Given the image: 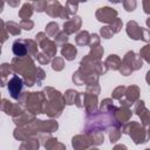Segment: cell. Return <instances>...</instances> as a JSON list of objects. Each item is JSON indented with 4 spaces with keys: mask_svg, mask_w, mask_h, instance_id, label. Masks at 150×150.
Instances as JSON below:
<instances>
[{
    "mask_svg": "<svg viewBox=\"0 0 150 150\" xmlns=\"http://www.w3.org/2000/svg\"><path fill=\"white\" fill-rule=\"evenodd\" d=\"M20 100H25V103H27V108L33 114H43V93H25V95L20 97Z\"/></svg>",
    "mask_w": 150,
    "mask_h": 150,
    "instance_id": "6da1fadb",
    "label": "cell"
},
{
    "mask_svg": "<svg viewBox=\"0 0 150 150\" xmlns=\"http://www.w3.org/2000/svg\"><path fill=\"white\" fill-rule=\"evenodd\" d=\"M142 67V57L141 55H136L134 52H129L127 53V55L124 56L120 71L122 75H129L132 70H137Z\"/></svg>",
    "mask_w": 150,
    "mask_h": 150,
    "instance_id": "7a4b0ae2",
    "label": "cell"
},
{
    "mask_svg": "<svg viewBox=\"0 0 150 150\" xmlns=\"http://www.w3.org/2000/svg\"><path fill=\"white\" fill-rule=\"evenodd\" d=\"M125 132L131 136V138L134 139V142H135L136 144L146 142V141H145V139L148 138V137L145 136L146 131H145L143 128H141V125H138V124L135 123V122H131V123H129V124L125 127Z\"/></svg>",
    "mask_w": 150,
    "mask_h": 150,
    "instance_id": "3957f363",
    "label": "cell"
},
{
    "mask_svg": "<svg viewBox=\"0 0 150 150\" xmlns=\"http://www.w3.org/2000/svg\"><path fill=\"white\" fill-rule=\"evenodd\" d=\"M22 86H23V82H22V80L18 75H14L8 81V90H9L11 96L13 98H15V100L20 98V93H21Z\"/></svg>",
    "mask_w": 150,
    "mask_h": 150,
    "instance_id": "277c9868",
    "label": "cell"
},
{
    "mask_svg": "<svg viewBox=\"0 0 150 150\" xmlns=\"http://www.w3.org/2000/svg\"><path fill=\"white\" fill-rule=\"evenodd\" d=\"M96 18L102 22H111L117 18V12L110 7H103L96 12Z\"/></svg>",
    "mask_w": 150,
    "mask_h": 150,
    "instance_id": "5b68a950",
    "label": "cell"
},
{
    "mask_svg": "<svg viewBox=\"0 0 150 150\" xmlns=\"http://www.w3.org/2000/svg\"><path fill=\"white\" fill-rule=\"evenodd\" d=\"M127 33L134 40L143 39V28L137 25L136 21H129L127 25Z\"/></svg>",
    "mask_w": 150,
    "mask_h": 150,
    "instance_id": "8992f818",
    "label": "cell"
},
{
    "mask_svg": "<svg viewBox=\"0 0 150 150\" xmlns=\"http://www.w3.org/2000/svg\"><path fill=\"white\" fill-rule=\"evenodd\" d=\"M138 94H139V89L136 86H130L125 89V96H127V101H123V103L121 102L122 105H130L132 104L137 98H138Z\"/></svg>",
    "mask_w": 150,
    "mask_h": 150,
    "instance_id": "52a82bcc",
    "label": "cell"
},
{
    "mask_svg": "<svg viewBox=\"0 0 150 150\" xmlns=\"http://www.w3.org/2000/svg\"><path fill=\"white\" fill-rule=\"evenodd\" d=\"M63 9L64 8H62L60 2L56 0H49L46 6V12L50 16H61V13L63 12Z\"/></svg>",
    "mask_w": 150,
    "mask_h": 150,
    "instance_id": "ba28073f",
    "label": "cell"
},
{
    "mask_svg": "<svg viewBox=\"0 0 150 150\" xmlns=\"http://www.w3.org/2000/svg\"><path fill=\"white\" fill-rule=\"evenodd\" d=\"M64 32L67 34H71V33H75L80 29L81 27V18L80 16H75L73 19H69L68 21L64 22Z\"/></svg>",
    "mask_w": 150,
    "mask_h": 150,
    "instance_id": "9c48e42d",
    "label": "cell"
},
{
    "mask_svg": "<svg viewBox=\"0 0 150 150\" xmlns=\"http://www.w3.org/2000/svg\"><path fill=\"white\" fill-rule=\"evenodd\" d=\"M135 111L137 112V115L142 118L144 124H148L150 122V112L148 111V109L144 107V102L143 101H138L136 107H135Z\"/></svg>",
    "mask_w": 150,
    "mask_h": 150,
    "instance_id": "30bf717a",
    "label": "cell"
},
{
    "mask_svg": "<svg viewBox=\"0 0 150 150\" xmlns=\"http://www.w3.org/2000/svg\"><path fill=\"white\" fill-rule=\"evenodd\" d=\"M13 53L18 56V57H22L27 54L28 49H27V43L26 40H16L13 43Z\"/></svg>",
    "mask_w": 150,
    "mask_h": 150,
    "instance_id": "8fae6325",
    "label": "cell"
},
{
    "mask_svg": "<svg viewBox=\"0 0 150 150\" xmlns=\"http://www.w3.org/2000/svg\"><path fill=\"white\" fill-rule=\"evenodd\" d=\"M130 115H131V110L128 108V105H122V108L115 109V117L117 121H121V123L128 121Z\"/></svg>",
    "mask_w": 150,
    "mask_h": 150,
    "instance_id": "7c38bea8",
    "label": "cell"
},
{
    "mask_svg": "<svg viewBox=\"0 0 150 150\" xmlns=\"http://www.w3.org/2000/svg\"><path fill=\"white\" fill-rule=\"evenodd\" d=\"M40 47H41V48L43 49V52H45L47 55H49L50 57L56 54V45H55L53 41L48 40V39H46L45 41L40 42Z\"/></svg>",
    "mask_w": 150,
    "mask_h": 150,
    "instance_id": "4fadbf2b",
    "label": "cell"
},
{
    "mask_svg": "<svg viewBox=\"0 0 150 150\" xmlns=\"http://www.w3.org/2000/svg\"><path fill=\"white\" fill-rule=\"evenodd\" d=\"M61 53H62V56H63L66 60L71 61V60L75 59L77 50H76V48H75L73 45H68V43H67V45H64V46L62 47Z\"/></svg>",
    "mask_w": 150,
    "mask_h": 150,
    "instance_id": "5bb4252c",
    "label": "cell"
},
{
    "mask_svg": "<svg viewBox=\"0 0 150 150\" xmlns=\"http://www.w3.org/2000/svg\"><path fill=\"white\" fill-rule=\"evenodd\" d=\"M105 63L108 67L112 68L114 70H117L121 68V64H122V60L117 56V55H109V57L105 60Z\"/></svg>",
    "mask_w": 150,
    "mask_h": 150,
    "instance_id": "9a60e30c",
    "label": "cell"
},
{
    "mask_svg": "<svg viewBox=\"0 0 150 150\" xmlns=\"http://www.w3.org/2000/svg\"><path fill=\"white\" fill-rule=\"evenodd\" d=\"M30 120H34V116L30 115L29 112H21V114H19V115L14 116V121H15V123L19 124V125H23V124L28 123Z\"/></svg>",
    "mask_w": 150,
    "mask_h": 150,
    "instance_id": "2e32d148",
    "label": "cell"
},
{
    "mask_svg": "<svg viewBox=\"0 0 150 150\" xmlns=\"http://www.w3.org/2000/svg\"><path fill=\"white\" fill-rule=\"evenodd\" d=\"M33 14V6L30 4H25L22 6V8L19 11V16L23 20V19H29Z\"/></svg>",
    "mask_w": 150,
    "mask_h": 150,
    "instance_id": "e0dca14e",
    "label": "cell"
},
{
    "mask_svg": "<svg viewBox=\"0 0 150 150\" xmlns=\"http://www.w3.org/2000/svg\"><path fill=\"white\" fill-rule=\"evenodd\" d=\"M75 41H76L77 45H81V46L88 45V43L90 42V35H89L88 32H81V33L75 38Z\"/></svg>",
    "mask_w": 150,
    "mask_h": 150,
    "instance_id": "ac0fdd59",
    "label": "cell"
},
{
    "mask_svg": "<svg viewBox=\"0 0 150 150\" xmlns=\"http://www.w3.org/2000/svg\"><path fill=\"white\" fill-rule=\"evenodd\" d=\"M79 93H76L75 90L73 89H69L66 95H64V101H66V104H74L75 101H76V97H77Z\"/></svg>",
    "mask_w": 150,
    "mask_h": 150,
    "instance_id": "d6986e66",
    "label": "cell"
},
{
    "mask_svg": "<svg viewBox=\"0 0 150 150\" xmlns=\"http://www.w3.org/2000/svg\"><path fill=\"white\" fill-rule=\"evenodd\" d=\"M103 52H104L103 48L98 45V46H96V47H91V52H90L89 56L93 57V59H95V60H100L101 56L103 55Z\"/></svg>",
    "mask_w": 150,
    "mask_h": 150,
    "instance_id": "ffe728a7",
    "label": "cell"
},
{
    "mask_svg": "<svg viewBox=\"0 0 150 150\" xmlns=\"http://www.w3.org/2000/svg\"><path fill=\"white\" fill-rule=\"evenodd\" d=\"M57 32H59V26H57V23H55V22H49V23L47 25V27H46V33H47L49 36L56 35Z\"/></svg>",
    "mask_w": 150,
    "mask_h": 150,
    "instance_id": "44dd1931",
    "label": "cell"
},
{
    "mask_svg": "<svg viewBox=\"0 0 150 150\" xmlns=\"http://www.w3.org/2000/svg\"><path fill=\"white\" fill-rule=\"evenodd\" d=\"M7 29H8V32L11 33V34H13V35H18V34H20V27L21 26H19L18 23H15V22H13V21H9V22H7Z\"/></svg>",
    "mask_w": 150,
    "mask_h": 150,
    "instance_id": "7402d4cb",
    "label": "cell"
},
{
    "mask_svg": "<svg viewBox=\"0 0 150 150\" xmlns=\"http://www.w3.org/2000/svg\"><path fill=\"white\" fill-rule=\"evenodd\" d=\"M26 43H27L28 53L32 55H38V45L33 40H26Z\"/></svg>",
    "mask_w": 150,
    "mask_h": 150,
    "instance_id": "603a6c76",
    "label": "cell"
},
{
    "mask_svg": "<svg viewBox=\"0 0 150 150\" xmlns=\"http://www.w3.org/2000/svg\"><path fill=\"white\" fill-rule=\"evenodd\" d=\"M63 66H64V63H63V60H62L61 57H55V59L53 60V62H52V67H53V69L56 70V71L62 70V69H63Z\"/></svg>",
    "mask_w": 150,
    "mask_h": 150,
    "instance_id": "cb8c5ba5",
    "label": "cell"
},
{
    "mask_svg": "<svg viewBox=\"0 0 150 150\" xmlns=\"http://www.w3.org/2000/svg\"><path fill=\"white\" fill-rule=\"evenodd\" d=\"M139 55H141V57L145 59V61H146V62H149V63H150V45L144 46V47L141 49Z\"/></svg>",
    "mask_w": 150,
    "mask_h": 150,
    "instance_id": "d4e9b609",
    "label": "cell"
},
{
    "mask_svg": "<svg viewBox=\"0 0 150 150\" xmlns=\"http://www.w3.org/2000/svg\"><path fill=\"white\" fill-rule=\"evenodd\" d=\"M110 28H111V30H112L114 33L120 32L121 28H122V21H121L118 18H116L114 21L110 22Z\"/></svg>",
    "mask_w": 150,
    "mask_h": 150,
    "instance_id": "484cf974",
    "label": "cell"
},
{
    "mask_svg": "<svg viewBox=\"0 0 150 150\" xmlns=\"http://www.w3.org/2000/svg\"><path fill=\"white\" fill-rule=\"evenodd\" d=\"M125 89H127V88H125V87H122V86H121V87H117V88L112 91V97L116 98V100H121L122 96L125 94Z\"/></svg>",
    "mask_w": 150,
    "mask_h": 150,
    "instance_id": "4316f807",
    "label": "cell"
},
{
    "mask_svg": "<svg viewBox=\"0 0 150 150\" xmlns=\"http://www.w3.org/2000/svg\"><path fill=\"white\" fill-rule=\"evenodd\" d=\"M123 6L128 12H132L136 8L137 2L136 0H123Z\"/></svg>",
    "mask_w": 150,
    "mask_h": 150,
    "instance_id": "83f0119b",
    "label": "cell"
},
{
    "mask_svg": "<svg viewBox=\"0 0 150 150\" xmlns=\"http://www.w3.org/2000/svg\"><path fill=\"white\" fill-rule=\"evenodd\" d=\"M112 34H114V32L111 30L110 26H109V27H108V26H104V27L101 28V35H102L104 39H110V38L112 36Z\"/></svg>",
    "mask_w": 150,
    "mask_h": 150,
    "instance_id": "f1b7e54d",
    "label": "cell"
},
{
    "mask_svg": "<svg viewBox=\"0 0 150 150\" xmlns=\"http://www.w3.org/2000/svg\"><path fill=\"white\" fill-rule=\"evenodd\" d=\"M34 6H35V8H36L38 12L46 11L47 1H46V0H36V1H34Z\"/></svg>",
    "mask_w": 150,
    "mask_h": 150,
    "instance_id": "f546056e",
    "label": "cell"
},
{
    "mask_svg": "<svg viewBox=\"0 0 150 150\" xmlns=\"http://www.w3.org/2000/svg\"><path fill=\"white\" fill-rule=\"evenodd\" d=\"M36 59H38V61H39L41 64H46V63H48V62L50 61V56L47 55L45 52L41 53V54H39V55H36Z\"/></svg>",
    "mask_w": 150,
    "mask_h": 150,
    "instance_id": "4dcf8cb0",
    "label": "cell"
},
{
    "mask_svg": "<svg viewBox=\"0 0 150 150\" xmlns=\"http://www.w3.org/2000/svg\"><path fill=\"white\" fill-rule=\"evenodd\" d=\"M87 91L90 93V94L97 95V94L100 93V87H98V84H97L96 82H95V83H90V84H88V87H87Z\"/></svg>",
    "mask_w": 150,
    "mask_h": 150,
    "instance_id": "1f68e13d",
    "label": "cell"
},
{
    "mask_svg": "<svg viewBox=\"0 0 150 150\" xmlns=\"http://www.w3.org/2000/svg\"><path fill=\"white\" fill-rule=\"evenodd\" d=\"M20 26H21V28H25V29L29 30V29H32V28H33L34 22H33L32 20H29V19H23V20L21 21Z\"/></svg>",
    "mask_w": 150,
    "mask_h": 150,
    "instance_id": "d6a6232c",
    "label": "cell"
},
{
    "mask_svg": "<svg viewBox=\"0 0 150 150\" xmlns=\"http://www.w3.org/2000/svg\"><path fill=\"white\" fill-rule=\"evenodd\" d=\"M68 34L63 30V32H61V33H59V35L56 36V39H55V42L56 43H64V42H67V40H68V36H67Z\"/></svg>",
    "mask_w": 150,
    "mask_h": 150,
    "instance_id": "836d02e7",
    "label": "cell"
},
{
    "mask_svg": "<svg viewBox=\"0 0 150 150\" xmlns=\"http://www.w3.org/2000/svg\"><path fill=\"white\" fill-rule=\"evenodd\" d=\"M120 135H121V131H120V129H114V130H111L110 131V142L112 143V142H116L118 138H120Z\"/></svg>",
    "mask_w": 150,
    "mask_h": 150,
    "instance_id": "e575fe53",
    "label": "cell"
},
{
    "mask_svg": "<svg viewBox=\"0 0 150 150\" xmlns=\"http://www.w3.org/2000/svg\"><path fill=\"white\" fill-rule=\"evenodd\" d=\"M89 43H90V48L98 46L100 45V38H98V35L97 34H91L90 35V42Z\"/></svg>",
    "mask_w": 150,
    "mask_h": 150,
    "instance_id": "d590c367",
    "label": "cell"
},
{
    "mask_svg": "<svg viewBox=\"0 0 150 150\" xmlns=\"http://www.w3.org/2000/svg\"><path fill=\"white\" fill-rule=\"evenodd\" d=\"M35 77H36V81H38V83H40V82H41V81L45 79V71H43L41 68H36Z\"/></svg>",
    "mask_w": 150,
    "mask_h": 150,
    "instance_id": "8d00e7d4",
    "label": "cell"
},
{
    "mask_svg": "<svg viewBox=\"0 0 150 150\" xmlns=\"http://www.w3.org/2000/svg\"><path fill=\"white\" fill-rule=\"evenodd\" d=\"M143 8L146 14H150V0H143Z\"/></svg>",
    "mask_w": 150,
    "mask_h": 150,
    "instance_id": "74e56055",
    "label": "cell"
},
{
    "mask_svg": "<svg viewBox=\"0 0 150 150\" xmlns=\"http://www.w3.org/2000/svg\"><path fill=\"white\" fill-rule=\"evenodd\" d=\"M8 4H9L11 6L15 7V6H18V5L20 4V0H8Z\"/></svg>",
    "mask_w": 150,
    "mask_h": 150,
    "instance_id": "f35d334b",
    "label": "cell"
},
{
    "mask_svg": "<svg viewBox=\"0 0 150 150\" xmlns=\"http://www.w3.org/2000/svg\"><path fill=\"white\" fill-rule=\"evenodd\" d=\"M145 80H146V82H148L149 86H150V70L146 73V77H145Z\"/></svg>",
    "mask_w": 150,
    "mask_h": 150,
    "instance_id": "ab89813d",
    "label": "cell"
},
{
    "mask_svg": "<svg viewBox=\"0 0 150 150\" xmlns=\"http://www.w3.org/2000/svg\"><path fill=\"white\" fill-rule=\"evenodd\" d=\"M109 1H111V2H114V4H118V2H122L123 0H109Z\"/></svg>",
    "mask_w": 150,
    "mask_h": 150,
    "instance_id": "60d3db41",
    "label": "cell"
},
{
    "mask_svg": "<svg viewBox=\"0 0 150 150\" xmlns=\"http://www.w3.org/2000/svg\"><path fill=\"white\" fill-rule=\"evenodd\" d=\"M146 26H148V27H150V18L146 20Z\"/></svg>",
    "mask_w": 150,
    "mask_h": 150,
    "instance_id": "b9f144b4",
    "label": "cell"
},
{
    "mask_svg": "<svg viewBox=\"0 0 150 150\" xmlns=\"http://www.w3.org/2000/svg\"><path fill=\"white\" fill-rule=\"evenodd\" d=\"M34 1H36V0H34Z\"/></svg>",
    "mask_w": 150,
    "mask_h": 150,
    "instance_id": "7bdbcfd3",
    "label": "cell"
}]
</instances>
